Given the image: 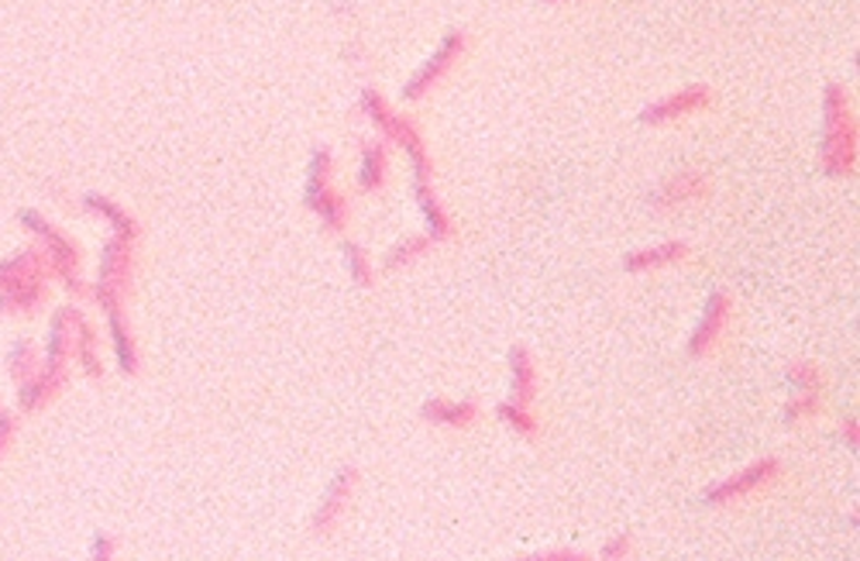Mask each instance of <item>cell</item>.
Here are the masks:
<instances>
[{"label":"cell","mask_w":860,"mask_h":561,"mask_svg":"<svg viewBox=\"0 0 860 561\" xmlns=\"http://www.w3.org/2000/svg\"><path fill=\"white\" fill-rule=\"evenodd\" d=\"M465 52H469V35H465V32H448V35L441 39V45L427 55V63L407 79L404 100H407V104H420L430 90L441 87V83L451 76V69L462 63Z\"/></svg>","instance_id":"obj_4"},{"label":"cell","mask_w":860,"mask_h":561,"mask_svg":"<svg viewBox=\"0 0 860 561\" xmlns=\"http://www.w3.org/2000/svg\"><path fill=\"white\" fill-rule=\"evenodd\" d=\"M537 392H540V369H537L534 352L524 345H513L509 348V400L534 407Z\"/></svg>","instance_id":"obj_11"},{"label":"cell","mask_w":860,"mask_h":561,"mask_svg":"<svg viewBox=\"0 0 860 561\" xmlns=\"http://www.w3.org/2000/svg\"><path fill=\"white\" fill-rule=\"evenodd\" d=\"M307 207H310L313 217L321 220V228L327 235H341L344 228H348V220H352V204H348V196H344L337 186L324 190L321 196H313Z\"/></svg>","instance_id":"obj_14"},{"label":"cell","mask_w":860,"mask_h":561,"mask_svg":"<svg viewBox=\"0 0 860 561\" xmlns=\"http://www.w3.org/2000/svg\"><path fill=\"white\" fill-rule=\"evenodd\" d=\"M785 379H788L792 392H813V389H823V386H826L823 369L816 366V362H809V358L792 362L788 373H785Z\"/></svg>","instance_id":"obj_20"},{"label":"cell","mask_w":860,"mask_h":561,"mask_svg":"<svg viewBox=\"0 0 860 561\" xmlns=\"http://www.w3.org/2000/svg\"><path fill=\"white\" fill-rule=\"evenodd\" d=\"M358 110H362V118L379 131V138H383L386 145L393 142V145H399L404 152H413V149H423V145H427L420 125H417L413 118H407V115H399V110H393L389 100H386L376 87H365V90H362Z\"/></svg>","instance_id":"obj_2"},{"label":"cell","mask_w":860,"mask_h":561,"mask_svg":"<svg viewBox=\"0 0 860 561\" xmlns=\"http://www.w3.org/2000/svg\"><path fill=\"white\" fill-rule=\"evenodd\" d=\"M389 183V145L383 138L365 142L358 159V190L362 193H379Z\"/></svg>","instance_id":"obj_13"},{"label":"cell","mask_w":860,"mask_h":561,"mask_svg":"<svg viewBox=\"0 0 860 561\" xmlns=\"http://www.w3.org/2000/svg\"><path fill=\"white\" fill-rule=\"evenodd\" d=\"M438 241L430 238V235H410V238H404V241H396L386 256H383V269L386 272H404V269H410L413 262H420V259H427V251L434 248Z\"/></svg>","instance_id":"obj_15"},{"label":"cell","mask_w":860,"mask_h":561,"mask_svg":"<svg viewBox=\"0 0 860 561\" xmlns=\"http://www.w3.org/2000/svg\"><path fill=\"white\" fill-rule=\"evenodd\" d=\"M840 434H843V441H847L850 447H857V417H847V420H843Z\"/></svg>","instance_id":"obj_23"},{"label":"cell","mask_w":860,"mask_h":561,"mask_svg":"<svg viewBox=\"0 0 860 561\" xmlns=\"http://www.w3.org/2000/svg\"><path fill=\"white\" fill-rule=\"evenodd\" d=\"M420 417L427 420V424H434V428L469 431V428L479 424L482 410H479L475 400H444V397H438V400H427L420 407Z\"/></svg>","instance_id":"obj_10"},{"label":"cell","mask_w":860,"mask_h":561,"mask_svg":"<svg viewBox=\"0 0 860 561\" xmlns=\"http://www.w3.org/2000/svg\"><path fill=\"white\" fill-rule=\"evenodd\" d=\"M709 193H712V180L702 170H678L651 193V207L671 214V211L709 201Z\"/></svg>","instance_id":"obj_8"},{"label":"cell","mask_w":860,"mask_h":561,"mask_svg":"<svg viewBox=\"0 0 860 561\" xmlns=\"http://www.w3.org/2000/svg\"><path fill=\"white\" fill-rule=\"evenodd\" d=\"M534 558H540V561H585L589 554H582L576 548H555V551H540Z\"/></svg>","instance_id":"obj_22"},{"label":"cell","mask_w":860,"mask_h":561,"mask_svg":"<svg viewBox=\"0 0 860 561\" xmlns=\"http://www.w3.org/2000/svg\"><path fill=\"white\" fill-rule=\"evenodd\" d=\"M823 413V389L813 392H792V400L785 403V424L802 428V424H813V420Z\"/></svg>","instance_id":"obj_18"},{"label":"cell","mask_w":860,"mask_h":561,"mask_svg":"<svg viewBox=\"0 0 860 561\" xmlns=\"http://www.w3.org/2000/svg\"><path fill=\"white\" fill-rule=\"evenodd\" d=\"M733 324V296L727 290H712L706 296V311L702 321L696 324L692 338H688V355L692 358H709L720 342L727 338V331Z\"/></svg>","instance_id":"obj_7"},{"label":"cell","mask_w":860,"mask_h":561,"mask_svg":"<svg viewBox=\"0 0 860 561\" xmlns=\"http://www.w3.org/2000/svg\"><path fill=\"white\" fill-rule=\"evenodd\" d=\"M413 196H417V207L423 214L427 235L434 241H451L454 238V220H451L444 201L438 196V186L434 183H413Z\"/></svg>","instance_id":"obj_12"},{"label":"cell","mask_w":860,"mask_h":561,"mask_svg":"<svg viewBox=\"0 0 860 561\" xmlns=\"http://www.w3.org/2000/svg\"><path fill=\"white\" fill-rule=\"evenodd\" d=\"M548 4H568V0H548Z\"/></svg>","instance_id":"obj_24"},{"label":"cell","mask_w":860,"mask_h":561,"mask_svg":"<svg viewBox=\"0 0 860 561\" xmlns=\"http://www.w3.org/2000/svg\"><path fill=\"white\" fill-rule=\"evenodd\" d=\"M344 269H348V276L365 290L376 283V266H372V256L355 241H344Z\"/></svg>","instance_id":"obj_19"},{"label":"cell","mask_w":860,"mask_h":561,"mask_svg":"<svg viewBox=\"0 0 860 561\" xmlns=\"http://www.w3.org/2000/svg\"><path fill=\"white\" fill-rule=\"evenodd\" d=\"M688 256H692V245L681 241V238H671V241H657V245L630 251V256L623 259V269L634 272V276H644V272H654V269H671V266L685 262Z\"/></svg>","instance_id":"obj_9"},{"label":"cell","mask_w":860,"mask_h":561,"mask_svg":"<svg viewBox=\"0 0 860 561\" xmlns=\"http://www.w3.org/2000/svg\"><path fill=\"white\" fill-rule=\"evenodd\" d=\"M782 472H785L782 458L764 455V458L751 462L748 468L733 472L730 479H723V483H716L712 489H706V503H709V507H737V503L751 499V496H757V493H764L767 486L778 483Z\"/></svg>","instance_id":"obj_3"},{"label":"cell","mask_w":860,"mask_h":561,"mask_svg":"<svg viewBox=\"0 0 860 561\" xmlns=\"http://www.w3.org/2000/svg\"><path fill=\"white\" fill-rule=\"evenodd\" d=\"M358 493V468H341L334 479L327 483L324 496H321V507L313 510L310 530L318 538H331L334 530L344 524V517L352 514V503Z\"/></svg>","instance_id":"obj_5"},{"label":"cell","mask_w":860,"mask_h":561,"mask_svg":"<svg viewBox=\"0 0 860 561\" xmlns=\"http://www.w3.org/2000/svg\"><path fill=\"white\" fill-rule=\"evenodd\" d=\"M857 115L853 97L843 83H829L823 94V142H819V162L823 173L834 180H853L857 176Z\"/></svg>","instance_id":"obj_1"},{"label":"cell","mask_w":860,"mask_h":561,"mask_svg":"<svg viewBox=\"0 0 860 561\" xmlns=\"http://www.w3.org/2000/svg\"><path fill=\"white\" fill-rule=\"evenodd\" d=\"M334 186V152L327 145H318L310 152L307 162V186H303V201L310 204L313 196H321L324 190Z\"/></svg>","instance_id":"obj_16"},{"label":"cell","mask_w":860,"mask_h":561,"mask_svg":"<svg viewBox=\"0 0 860 561\" xmlns=\"http://www.w3.org/2000/svg\"><path fill=\"white\" fill-rule=\"evenodd\" d=\"M599 558H602V561H623V558H634V538H630V535H616V538H610L606 544L599 548Z\"/></svg>","instance_id":"obj_21"},{"label":"cell","mask_w":860,"mask_h":561,"mask_svg":"<svg viewBox=\"0 0 860 561\" xmlns=\"http://www.w3.org/2000/svg\"><path fill=\"white\" fill-rule=\"evenodd\" d=\"M496 417H499V424L509 428L516 438H524V441H537V438H540V417H537L534 407H527V403L503 400V403L496 407Z\"/></svg>","instance_id":"obj_17"},{"label":"cell","mask_w":860,"mask_h":561,"mask_svg":"<svg viewBox=\"0 0 860 561\" xmlns=\"http://www.w3.org/2000/svg\"><path fill=\"white\" fill-rule=\"evenodd\" d=\"M712 107V90L706 87V83H688V87L654 100L641 110V125L647 128H665V125H675V121H685V118H696L702 115V110Z\"/></svg>","instance_id":"obj_6"}]
</instances>
